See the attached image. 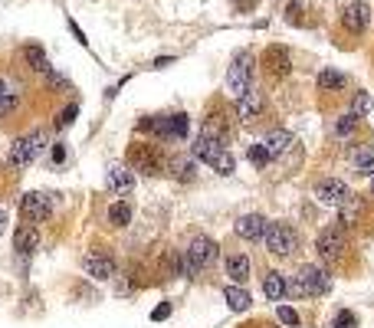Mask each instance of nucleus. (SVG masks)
Instances as JSON below:
<instances>
[{
	"instance_id": "obj_7",
	"label": "nucleus",
	"mask_w": 374,
	"mask_h": 328,
	"mask_svg": "<svg viewBox=\"0 0 374 328\" xmlns=\"http://www.w3.org/2000/svg\"><path fill=\"white\" fill-rule=\"evenodd\" d=\"M263 243H266V249H269L273 256H293L295 253V230L289 227V223H269Z\"/></svg>"
},
{
	"instance_id": "obj_39",
	"label": "nucleus",
	"mask_w": 374,
	"mask_h": 328,
	"mask_svg": "<svg viewBox=\"0 0 374 328\" xmlns=\"http://www.w3.org/2000/svg\"><path fill=\"white\" fill-rule=\"evenodd\" d=\"M237 3V10H253L256 7V0H233Z\"/></svg>"
},
{
	"instance_id": "obj_11",
	"label": "nucleus",
	"mask_w": 374,
	"mask_h": 328,
	"mask_svg": "<svg viewBox=\"0 0 374 328\" xmlns=\"http://www.w3.org/2000/svg\"><path fill=\"white\" fill-rule=\"evenodd\" d=\"M368 23H371V10H368V3H361V0H355V3H348L342 10V27L351 36H361V33L368 30Z\"/></svg>"
},
{
	"instance_id": "obj_33",
	"label": "nucleus",
	"mask_w": 374,
	"mask_h": 328,
	"mask_svg": "<svg viewBox=\"0 0 374 328\" xmlns=\"http://www.w3.org/2000/svg\"><path fill=\"white\" fill-rule=\"evenodd\" d=\"M276 315H279V322H282V325H289V328H295V325H299V312H295V309H289V305H279V309H276Z\"/></svg>"
},
{
	"instance_id": "obj_4",
	"label": "nucleus",
	"mask_w": 374,
	"mask_h": 328,
	"mask_svg": "<svg viewBox=\"0 0 374 328\" xmlns=\"http://www.w3.org/2000/svg\"><path fill=\"white\" fill-rule=\"evenodd\" d=\"M315 249H319V256L325 262H342L345 253H348V236H345V227H325L319 233V240H315Z\"/></svg>"
},
{
	"instance_id": "obj_13",
	"label": "nucleus",
	"mask_w": 374,
	"mask_h": 328,
	"mask_svg": "<svg viewBox=\"0 0 374 328\" xmlns=\"http://www.w3.org/2000/svg\"><path fill=\"white\" fill-rule=\"evenodd\" d=\"M266 227H269V220L266 217H260V213H246V217H240L237 220V236L240 240H246V243H260L263 236H266Z\"/></svg>"
},
{
	"instance_id": "obj_5",
	"label": "nucleus",
	"mask_w": 374,
	"mask_h": 328,
	"mask_svg": "<svg viewBox=\"0 0 374 328\" xmlns=\"http://www.w3.org/2000/svg\"><path fill=\"white\" fill-rule=\"evenodd\" d=\"M250 82H253V59H250V53H240L227 69V92L233 98L246 96V92L253 89Z\"/></svg>"
},
{
	"instance_id": "obj_28",
	"label": "nucleus",
	"mask_w": 374,
	"mask_h": 328,
	"mask_svg": "<svg viewBox=\"0 0 374 328\" xmlns=\"http://www.w3.org/2000/svg\"><path fill=\"white\" fill-rule=\"evenodd\" d=\"M361 125V115H355V112H348V115H342L338 122H335V138H348L351 131Z\"/></svg>"
},
{
	"instance_id": "obj_40",
	"label": "nucleus",
	"mask_w": 374,
	"mask_h": 328,
	"mask_svg": "<svg viewBox=\"0 0 374 328\" xmlns=\"http://www.w3.org/2000/svg\"><path fill=\"white\" fill-rule=\"evenodd\" d=\"M3 223H7V217H3V213H0V233H3Z\"/></svg>"
},
{
	"instance_id": "obj_10",
	"label": "nucleus",
	"mask_w": 374,
	"mask_h": 328,
	"mask_svg": "<svg viewBox=\"0 0 374 328\" xmlns=\"http://www.w3.org/2000/svg\"><path fill=\"white\" fill-rule=\"evenodd\" d=\"M315 197H319V204H325V207H342L345 200L351 197V191H348V184L338 178H325L319 180V187H315Z\"/></svg>"
},
{
	"instance_id": "obj_36",
	"label": "nucleus",
	"mask_w": 374,
	"mask_h": 328,
	"mask_svg": "<svg viewBox=\"0 0 374 328\" xmlns=\"http://www.w3.org/2000/svg\"><path fill=\"white\" fill-rule=\"evenodd\" d=\"M168 315H171V305H168V302H161V305H158V309L151 312V318H155V322H164V318H168Z\"/></svg>"
},
{
	"instance_id": "obj_29",
	"label": "nucleus",
	"mask_w": 374,
	"mask_h": 328,
	"mask_svg": "<svg viewBox=\"0 0 374 328\" xmlns=\"http://www.w3.org/2000/svg\"><path fill=\"white\" fill-rule=\"evenodd\" d=\"M246 158H250V164H253V167H266L273 154H269V148H266V145H253L250 151H246Z\"/></svg>"
},
{
	"instance_id": "obj_1",
	"label": "nucleus",
	"mask_w": 374,
	"mask_h": 328,
	"mask_svg": "<svg viewBox=\"0 0 374 328\" xmlns=\"http://www.w3.org/2000/svg\"><path fill=\"white\" fill-rule=\"evenodd\" d=\"M194 158L204 164H211L217 174H233V154H230L227 145H224L220 138H213V135H204V131H200V138L194 141Z\"/></svg>"
},
{
	"instance_id": "obj_41",
	"label": "nucleus",
	"mask_w": 374,
	"mask_h": 328,
	"mask_svg": "<svg viewBox=\"0 0 374 328\" xmlns=\"http://www.w3.org/2000/svg\"><path fill=\"white\" fill-rule=\"evenodd\" d=\"M371 187H374V184H371Z\"/></svg>"
},
{
	"instance_id": "obj_27",
	"label": "nucleus",
	"mask_w": 374,
	"mask_h": 328,
	"mask_svg": "<svg viewBox=\"0 0 374 328\" xmlns=\"http://www.w3.org/2000/svg\"><path fill=\"white\" fill-rule=\"evenodd\" d=\"M109 223H112V227H129L131 223V204L129 200L112 204V210H109Z\"/></svg>"
},
{
	"instance_id": "obj_20",
	"label": "nucleus",
	"mask_w": 374,
	"mask_h": 328,
	"mask_svg": "<svg viewBox=\"0 0 374 328\" xmlns=\"http://www.w3.org/2000/svg\"><path fill=\"white\" fill-rule=\"evenodd\" d=\"M263 292H266V299L279 302L282 295L289 292V282H286L282 273H266V279H263Z\"/></svg>"
},
{
	"instance_id": "obj_8",
	"label": "nucleus",
	"mask_w": 374,
	"mask_h": 328,
	"mask_svg": "<svg viewBox=\"0 0 374 328\" xmlns=\"http://www.w3.org/2000/svg\"><path fill=\"white\" fill-rule=\"evenodd\" d=\"M142 128L155 131L158 138H168V141H181L187 135V115H161V118L142 122Z\"/></svg>"
},
{
	"instance_id": "obj_23",
	"label": "nucleus",
	"mask_w": 374,
	"mask_h": 328,
	"mask_svg": "<svg viewBox=\"0 0 374 328\" xmlns=\"http://www.w3.org/2000/svg\"><path fill=\"white\" fill-rule=\"evenodd\" d=\"M263 145L269 148V154H273V158H279V154H286V151L295 145V138L289 135V131H269V138H266Z\"/></svg>"
},
{
	"instance_id": "obj_3",
	"label": "nucleus",
	"mask_w": 374,
	"mask_h": 328,
	"mask_svg": "<svg viewBox=\"0 0 374 328\" xmlns=\"http://www.w3.org/2000/svg\"><path fill=\"white\" fill-rule=\"evenodd\" d=\"M289 289L295 295H328L332 292V276H328V269H322V266H302Z\"/></svg>"
},
{
	"instance_id": "obj_31",
	"label": "nucleus",
	"mask_w": 374,
	"mask_h": 328,
	"mask_svg": "<svg viewBox=\"0 0 374 328\" xmlns=\"http://www.w3.org/2000/svg\"><path fill=\"white\" fill-rule=\"evenodd\" d=\"M76 115H79V105H76V102H72V105H66L63 112L56 115V125H59V128H69V125H72V122H76Z\"/></svg>"
},
{
	"instance_id": "obj_37",
	"label": "nucleus",
	"mask_w": 374,
	"mask_h": 328,
	"mask_svg": "<svg viewBox=\"0 0 374 328\" xmlns=\"http://www.w3.org/2000/svg\"><path fill=\"white\" fill-rule=\"evenodd\" d=\"M53 161H56V164L66 161V148L63 145H53Z\"/></svg>"
},
{
	"instance_id": "obj_22",
	"label": "nucleus",
	"mask_w": 374,
	"mask_h": 328,
	"mask_svg": "<svg viewBox=\"0 0 374 328\" xmlns=\"http://www.w3.org/2000/svg\"><path fill=\"white\" fill-rule=\"evenodd\" d=\"M361 210H364V207H361V197L351 194L342 207H338V223H342V227H355L361 220Z\"/></svg>"
},
{
	"instance_id": "obj_18",
	"label": "nucleus",
	"mask_w": 374,
	"mask_h": 328,
	"mask_svg": "<svg viewBox=\"0 0 374 328\" xmlns=\"http://www.w3.org/2000/svg\"><path fill=\"white\" fill-rule=\"evenodd\" d=\"M85 273L98 282H105V279L115 276V262L109 256H85Z\"/></svg>"
},
{
	"instance_id": "obj_12",
	"label": "nucleus",
	"mask_w": 374,
	"mask_h": 328,
	"mask_svg": "<svg viewBox=\"0 0 374 328\" xmlns=\"http://www.w3.org/2000/svg\"><path fill=\"white\" fill-rule=\"evenodd\" d=\"M263 66H266V72L273 76V79H286L289 76V69H293V59H289V49L286 46H269L263 53Z\"/></svg>"
},
{
	"instance_id": "obj_26",
	"label": "nucleus",
	"mask_w": 374,
	"mask_h": 328,
	"mask_svg": "<svg viewBox=\"0 0 374 328\" xmlns=\"http://www.w3.org/2000/svg\"><path fill=\"white\" fill-rule=\"evenodd\" d=\"M345 85V72H338V69H322L319 72V89L322 92H338Z\"/></svg>"
},
{
	"instance_id": "obj_9",
	"label": "nucleus",
	"mask_w": 374,
	"mask_h": 328,
	"mask_svg": "<svg viewBox=\"0 0 374 328\" xmlns=\"http://www.w3.org/2000/svg\"><path fill=\"white\" fill-rule=\"evenodd\" d=\"M161 154L155 145H131L129 148V167L142 174H161Z\"/></svg>"
},
{
	"instance_id": "obj_6",
	"label": "nucleus",
	"mask_w": 374,
	"mask_h": 328,
	"mask_svg": "<svg viewBox=\"0 0 374 328\" xmlns=\"http://www.w3.org/2000/svg\"><path fill=\"white\" fill-rule=\"evenodd\" d=\"M20 217H23V223H46L49 217H53V197L49 194H40V191H30V194H23L20 200Z\"/></svg>"
},
{
	"instance_id": "obj_32",
	"label": "nucleus",
	"mask_w": 374,
	"mask_h": 328,
	"mask_svg": "<svg viewBox=\"0 0 374 328\" xmlns=\"http://www.w3.org/2000/svg\"><path fill=\"white\" fill-rule=\"evenodd\" d=\"M351 112H355V115H368V112H371V96H368V92H358V96L351 98Z\"/></svg>"
},
{
	"instance_id": "obj_25",
	"label": "nucleus",
	"mask_w": 374,
	"mask_h": 328,
	"mask_svg": "<svg viewBox=\"0 0 374 328\" xmlns=\"http://www.w3.org/2000/svg\"><path fill=\"white\" fill-rule=\"evenodd\" d=\"M224 299H227V305L233 312H246V309H250V302H253V299H250V292H246V289H240L237 282L224 289Z\"/></svg>"
},
{
	"instance_id": "obj_24",
	"label": "nucleus",
	"mask_w": 374,
	"mask_h": 328,
	"mask_svg": "<svg viewBox=\"0 0 374 328\" xmlns=\"http://www.w3.org/2000/svg\"><path fill=\"white\" fill-rule=\"evenodd\" d=\"M351 164H355V171L358 174H368V178H374V151L371 148H355L351 151Z\"/></svg>"
},
{
	"instance_id": "obj_34",
	"label": "nucleus",
	"mask_w": 374,
	"mask_h": 328,
	"mask_svg": "<svg viewBox=\"0 0 374 328\" xmlns=\"http://www.w3.org/2000/svg\"><path fill=\"white\" fill-rule=\"evenodd\" d=\"M358 322H355V315L351 312H338L335 315V322H332V328H355Z\"/></svg>"
},
{
	"instance_id": "obj_38",
	"label": "nucleus",
	"mask_w": 374,
	"mask_h": 328,
	"mask_svg": "<svg viewBox=\"0 0 374 328\" xmlns=\"http://www.w3.org/2000/svg\"><path fill=\"white\" fill-rule=\"evenodd\" d=\"M69 30H72V36H76V40H79V43H89V40H85V33H82L79 27H76V23H72V20H69Z\"/></svg>"
},
{
	"instance_id": "obj_21",
	"label": "nucleus",
	"mask_w": 374,
	"mask_h": 328,
	"mask_svg": "<svg viewBox=\"0 0 374 328\" xmlns=\"http://www.w3.org/2000/svg\"><path fill=\"white\" fill-rule=\"evenodd\" d=\"M227 276L237 282V286H243L246 279H250V260H246L243 253H233L227 256Z\"/></svg>"
},
{
	"instance_id": "obj_17",
	"label": "nucleus",
	"mask_w": 374,
	"mask_h": 328,
	"mask_svg": "<svg viewBox=\"0 0 374 328\" xmlns=\"http://www.w3.org/2000/svg\"><path fill=\"white\" fill-rule=\"evenodd\" d=\"M14 249L20 256H30L40 249V230L33 227V223H23V227L14 230Z\"/></svg>"
},
{
	"instance_id": "obj_30",
	"label": "nucleus",
	"mask_w": 374,
	"mask_h": 328,
	"mask_svg": "<svg viewBox=\"0 0 374 328\" xmlns=\"http://www.w3.org/2000/svg\"><path fill=\"white\" fill-rule=\"evenodd\" d=\"M14 105H16V96H14V89H10V82L0 79V115H7Z\"/></svg>"
},
{
	"instance_id": "obj_15",
	"label": "nucleus",
	"mask_w": 374,
	"mask_h": 328,
	"mask_svg": "<svg viewBox=\"0 0 374 328\" xmlns=\"http://www.w3.org/2000/svg\"><path fill=\"white\" fill-rule=\"evenodd\" d=\"M36 158H40V154H36V148H33L30 135H27V138H16L14 145H10V151H7V164H10V167H30Z\"/></svg>"
},
{
	"instance_id": "obj_14",
	"label": "nucleus",
	"mask_w": 374,
	"mask_h": 328,
	"mask_svg": "<svg viewBox=\"0 0 374 328\" xmlns=\"http://www.w3.org/2000/svg\"><path fill=\"white\" fill-rule=\"evenodd\" d=\"M105 180H109V191H115L118 197H125V194L135 191V171L125 167V164H112L109 174H105Z\"/></svg>"
},
{
	"instance_id": "obj_16",
	"label": "nucleus",
	"mask_w": 374,
	"mask_h": 328,
	"mask_svg": "<svg viewBox=\"0 0 374 328\" xmlns=\"http://www.w3.org/2000/svg\"><path fill=\"white\" fill-rule=\"evenodd\" d=\"M263 109H266V98H263V92H246V96L237 98V115H240V122H256L263 115Z\"/></svg>"
},
{
	"instance_id": "obj_19",
	"label": "nucleus",
	"mask_w": 374,
	"mask_h": 328,
	"mask_svg": "<svg viewBox=\"0 0 374 328\" xmlns=\"http://www.w3.org/2000/svg\"><path fill=\"white\" fill-rule=\"evenodd\" d=\"M23 59H27V66H30L33 72H43V76H49V72H53V69H49L46 53H43V46H36V43L23 46Z\"/></svg>"
},
{
	"instance_id": "obj_35",
	"label": "nucleus",
	"mask_w": 374,
	"mask_h": 328,
	"mask_svg": "<svg viewBox=\"0 0 374 328\" xmlns=\"http://www.w3.org/2000/svg\"><path fill=\"white\" fill-rule=\"evenodd\" d=\"M30 141H33V148H36V154H43V151H46V145H49L46 131H33V135H30Z\"/></svg>"
},
{
	"instance_id": "obj_2",
	"label": "nucleus",
	"mask_w": 374,
	"mask_h": 328,
	"mask_svg": "<svg viewBox=\"0 0 374 328\" xmlns=\"http://www.w3.org/2000/svg\"><path fill=\"white\" fill-rule=\"evenodd\" d=\"M213 260H217V243H213L211 236H194L191 246L184 249V276H197Z\"/></svg>"
}]
</instances>
